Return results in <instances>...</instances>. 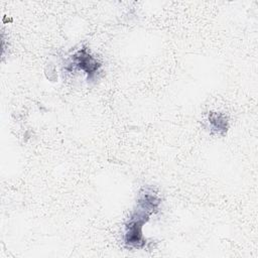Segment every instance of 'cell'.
Returning a JSON list of instances; mask_svg holds the SVG:
<instances>
[{
	"instance_id": "cell-1",
	"label": "cell",
	"mask_w": 258,
	"mask_h": 258,
	"mask_svg": "<svg viewBox=\"0 0 258 258\" xmlns=\"http://www.w3.org/2000/svg\"><path fill=\"white\" fill-rule=\"evenodd\" d=\"M159 199L150 191L145 190L137 201V208L126 225L125 244L130 248H141L144 245L142 235L143 224L149 219V216L157 209Z\"/></svg>"
},
{
	"instance_id": "cell-2",
	"label": "cell",
	"mask_w": 258,
	"mask_h": 258,
	"mask_svg": "<svg viewBox=\"0 0 258 258\" xmlns=\"http://www.w3.org/2000/svg\"><path fill=\"white\" fill-rule=\"evenodd\" d=\"M74 64L81 71H84L90 78L95 75L100 68V63L96 58L91 56L86 49L78 51L74 55Z\"/></svg>"
},
{
	"instance_id": "cell-3",
	"label": "cell",
	"mask_w": 258,
	"mask_h": 258,
	"mask_svg": "<svg viewBox=\"0 0 258 258\" xmlns=\"http://www.w3.org/2000/svg\"><path fill=\"white\" fill-rule=\"evenodd\" d=\"M209 120L212 125V130H216L217 133H224L225 131H227L228 122L226 117L222 114L212 113L209 116Z\"/></svg>"
}]
</instances>
